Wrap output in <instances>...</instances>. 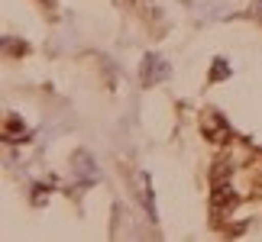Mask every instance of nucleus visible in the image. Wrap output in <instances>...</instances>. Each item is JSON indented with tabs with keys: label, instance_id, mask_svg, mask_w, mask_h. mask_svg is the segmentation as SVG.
Returning a JSON list of instances; mask_svg holds the SVG:
<instances>
[{
	"label": "nucleus",
	"instance_id": "obj_1",
	"mask_svg": "<svg viewBox=\"0 0 262 242\" xmlns=\"http://www.w3.org/2000/svg\"><path fill=\"white\" fill-rule=\"evenodd\" d=\"M139 75H143L146 84H159V81H165L168 75H172V65H168L162 55H146V58H143V68H139Z\"/></svg>",
	"mask_w": 262,
	"mask_h": 242
},
{
	"label": "nucleus",
	"instance_id": "obj_2",
	"mask_svg": "<svg viewBox=\"0 0 262 242\" xmlns=\"http://www.w3.org/2000/svg\"><path fill=\"white\" fill-rule=\"evenodd\" d=\"M72 168H75V175L81 178L84 184H97V181H100V168L94 165V158H91L88 152H78L72 158Z\"/></svg>",
	"mask_w": 262,
	"mask_h": 242
},
{
	"label": "nucleus",
	"instance_id": "obj_3",
	"mask_svg": "<svg viewBox=\"0 0 262 242\" xmlns=\"http://www.w3.org/2000/svg\"><path fill=\"white\" fill-rule=\"evenodd\" d=\"M194 10H198V16H204V19H214V16H227L230 13V10L220 7L217 0H201V4H194Z\"/></svg>",
	"mask_w": 262,
	"mask_h": 242
},
{
	"label": "nucleus",
	"instance_id": "obj_4",
	"mask_svg": "<svg viewBox=\"0 0 262 242\" xmlns=\"http://www.w3.org/2000/svg\"><path fill=\"white\" fill-rule=\"evenodd\" d=\"M143 200H146V210H149V216H159L156 213V200H152V187H149V175H143Z\"/></svg>",
	"mask_w": 262,
	"mask_h": 242
},
{
	"label": "nucleus",
	"instance_id": "obj_5",
	"mask_svg": "<svg viewBox=\"0 0 262 242\" xmlns=\"http://www.w3.org/2000/svg\"><path fill=\"white\" fill-rule=\"evenodd\" d=\"M26 139V126H23V119H13V116H10L7 119V139Z\"/></svg>",
	"mask_w": 262,
	"mask_h": 242
},
{
	"label": "nucleus",
	"instance_id": "obj_6",
	"mask_svg": "<svg viewBox=\"0 0 262 242\" xmlns=\"http://www.w3.org/2000/svg\"><path fill=\"white\" fill-rule=\"evenodd\" d=\"M230 75V65L224 62V58H217L214 62V71H210V81H220V78H227Z\"/></svg>",
	"mask_w": 262,
	"mask_h": 242
},
{
	"label": "nucleus",
	"instance_id": "obj_7",
	"mask_svg": "<svg viewBox=\"0 0 262 242\" xmlns=\"http://www.w3.org/2000/svg\"><path fill=\"white\" fill-rule=\"evenodd\" d=\"M253 13H256V16H262V0H256V7H253Z\"/></svg>",
	"mask_w": 262,
	"mask_h": 242
}]
</instances>
